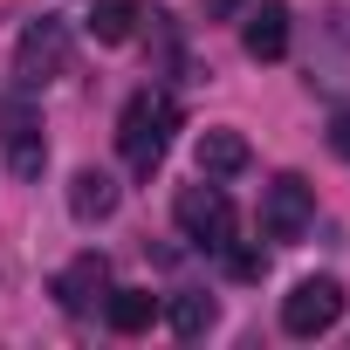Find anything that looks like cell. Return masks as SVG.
<instances>
[{"instance_id": "obj_1", "label": "cell", "mask_w": 350, "mask_h": 350, "mask_svg": "<svg viewBox=\"0 0 350 350\" xmlns=\"http://www.w3.org/2000/svg\"><path fill=\"white\" fill-rule=\"evenodd\" d=\"M172 131H179V103H172L165 90H137V96L124 103V117H117V151H124V165L137 172V179H151V172L165 165Z\"/></svg>"}, {"instance_id": "obj_2", "label": "cell", "mask_w": 350, "mask_h": 350, "mask_svg": "<svg viewBox=\"0 0 350 350\" xmlns=\"http://www.w3.org/2000/svg\"><path fill=\"white\" fill-rule=\"evenodd\" d=\"M172 220H179L186 241H200V247H213V254L234 247V200L206 179V172H200V186H179V200H172Z\"/></svg>"}, {"instance_id": "obj_3", "label": "cell", "mask_w": 350, "mask_h": 350, "mask_svg": "<svg viewBox=\"0 0 350 350\" xmlns=\"http://www.w3.org/2000/svg\"><path fill=\"white\" fill-rule=\"evenodd\" d=\"M62 69H69V28H62L55 14L28 21L21 42H14V83H21V90H42V83H55Z\"/></svg>"}, {"instance_id": "obj_4", "label": "cell", "mask_w": 350, "mask_h": 350, "mask_svg": "<svg viewBox=\"0 0 350 350\" xmlns=\"http://www.w3.org/2000/svg\"><path fill=\"white\" fill-rule=\"evenodd\" d=\"M343 323V282L336 275H302L288 295H282V329L288 336H323Z\"/></svg>"}, {"instance_id": "obj_5", "label": "cell", "mask_w": 350, "mask_h": 350, "mask_svg": "<svg viewBox=\"0 0 350 350\" xmlns=\"http://www.w3.org/2000/svg\"><path fill=\"white\" fill-rule=\"evenodd\" d=\"M309 220H316V186L295 179V172H282V179L261 193V234L268 241H302Z\"/></svg>"}, {"instance_id": "obj_6", "label": "cell", "mask_w": 350, "mask_h": 350, "mask_svg": "<svg viewBox=\"0 0 350 350\" xmlns=\"http://www.w3.org/2000/svg\"><path fill=\"white\" fill-rule=\"evenodd\" d=\"M0 144H8L14 179H42V165H49V137H42V117H35L21 96L0 103Z\"/></svg>"}, {"instance_id": "obj_7", "label": "cell", "mask_w": 350, "mask_h": 350, "mask_svg": "<svg viewBox=\"0 0 350 350\" xmlns=\"http://www.w3.org/2000/svg\"><path fill=\"white\" fill-rule=\"evenodd\" d=\"M103 295H110V261L103 254H76L69 268H55V302L69 316H90Z\"/></svg>"}, {"instance_id": "obj_8", "label": "cell", "mask_w": 350, "mask_h": 350, "mask_svg": "<svg viewBox=\"0 0 350 350\" xmlns=\"http://www.w3.org/2000/svg\"><path fill=\"white\" fill-rule=\"evenodd\" d=\"M241 49L254 62H282L288 55V0H247V21H241Z\"/></svg>"}, {"instance_id": "obj_9", "label": "cell", "mask_w": 350, "mask_h": 350, "mask_svg": "<svg viewBox=\"0 0 350 350\" xmlns=\"http://www.w3.org/2000/svg\"><path fill=\"white\" fill-rule=\"evenodd\" d=\"M193 158H200L206 179H234V172H247V165H254V151H247V137H241V131H200Z\"/></svg>"}, {"instance_id": "obj_10", "label": "cell", "mask_w": 350, "mask_h": 350, "mask_svg": "<svg viewBox=\"0 0 350 350\" xmlns=\"http://www.w3.org/2000/svg\"><path fill=\"white\" fill-rule=\"evenodd\" d=\"M69 213L90 227V220H110L117 213V179L110 172H96V165H83L76 179H69Z\"/></svg>"}, {"instance_id": "obj_11", "label": "cell", "mask_w": 350, "mask_h": 350, "mask_svg": "<svg viewBox=\"0 0 350 350\" xmlns=\"http://www.w3.org/2000/svg\"><path fill=\"white\" fill-rule=\"evenodd\" d=\"M137 21H144V0H90V35H96L103 49L131 42V35H137Z\"/></svg>"}, {"instance_id": "obj_12", "label": "cell", "mask_w": 350, "mask_h": 350, "mask_svg": "<svg viewBox=\"0 0 350 350\" xmlns=\"http://www.w3.org/2000/svg\"><path fill=\"white\" fill-rule=\"evenodd\" d=\"M103 316H110V329L137 336V329L158 323V295H151V288H110V295H103Z\"/></svg>"}, {"instance_id": "obj_13", "label": "cell", "mask_w": 350, "mask_h": 350, "mask_svg": "<svg viewBox=\"0 0 350 350\" xmlns=\"http://www.w3.org/2000/svg\"><path fill=\"white\" fill-rule=\"evenodd\" d=\"M172 329L179 336H206L213 329V295H179L172 302Z\"/></svg>"}, {"instance_id": "obj_14", "label": "cell", "mask_w": 350, "mask_h": 350, "mask_svg": "<svg viewBox=\"0 0 350 350\" xmlns=\"http://www.w3.org/2000/svg\"><path fill=\"white\" fill-rule=\"evenodd\" d=\"M234 275L241 282H261L268 275V247H234Z\"/></svg>"}, {"instance_id": "obj_15", "label": "cell", "mask_w": 350, "mask_h": 350, "mask_svg": "<svg viewBox=\"0 0 350 350\" xmlns=\"http://www.w3.org/2000/svg\"><path fill=\"white\" fill-rule=\"evenodd\" d=\"M329 151L350 165V110H336V117H329Z\"/></svg>"}, {"instance_id": "obj_16", "label": "cell", "mask_w": 350, "mask_h": 350, "mask_svg": "<svg viewBox=\"0 0 350 350\" xmlns=\"http://www.w3.org/2000/svg\"><path fill=\"white\" fill-rule=\"evenodd\" d=\"M200 14L206 21H234V14H247V0H200Z\"/></svg>"}]
</instances>
